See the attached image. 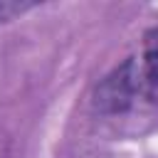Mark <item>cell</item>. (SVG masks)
<instances>
[{
	"instance_id": "1",
	"label": "cell",
	"mask_w": 158,
	"mask_h": 158,
	"mask_svg": "<svg viewBox=\"0 0 158 158\" xmlns=\"http://www.w3.org/2000/svg\"><path fill=\"white\" fill-rule=\"evenodd\" d=\"M138 89V72L136 64L128 59L109 77H104L94 91V109L101 114H118L126 111Z\"/></svg>"
},
{
	"instance_id": "3",
	"label": "cell",
	"mask_w": 158,
	"mask_h": 158,
	"mask_svg": "<svg viewBox=\"0 0 158 158\" xmlns=\"http://www.w3.org/2000/svg\"><path fill=\"white\" fill-rule=\"evenodd\" d=\"M143 77L151 86H158V54H146L143 62Z\"/></svg>"
},
{
	"instance_id": "2",
	"label": "cell",
	"mask_w": 158,
	"mask_h": 158,
	"mask_svg": "<svg viewBox=\"0 0 158 158\" xmlns=\"http://www.w3.org/2000/svg\"><path fill=\"white\" fill-rule=\"evenodd\" d=\"M30 7V2H12V0H0V22L12 20L15 15H22Z\"/></svg>"
},
{
	"instance_id": "4",
	"label": "cell",
	"mask_w": 158,
	"mask_h": 158,
	"mask_svg": "<svg viewBox=\"0 0 158 158\" xmlns=\"http://www.w3.org/2000/svg\"><path fill=\"white\" fill-rule=\"evenodd\" d=\"M146 54H158V27L146 35Z\"/></svg>"
}]
</instances>
